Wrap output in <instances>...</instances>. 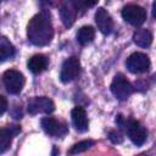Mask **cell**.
I'll list each match as a JSON object with an SVG mask.
<instances>
[{
  "label": "cell",
  "instance_id": "obj_1",
  "mask_svg": "<svg viewBox=\"0 0 156 156\" xmlns=\"http://www.w3.org/2000/svg\"><path fill=\"white\" fill-rule=\"evenodd\" d=\"M28 40L37 46H45L54 38V27L50 20V13L43 11L33 16L27 26Z\"/></svg>",
  "mask_w": 156,
  "mask_h": 156
},
{
  "label": "cell",
  "instance_id": "obj_2",
  "mask_svg": "<svg viewBox=\"0 0 156 156\" xmlns=\"http://www.w3.org/2000/svg\"><path fill=\"white\" fill-rule=\"evenodd\" d=\"M117 126L126 132L128 138L132 140L133 144L136 146H140L145 143L147 138V132L146 129L135 119H126L122 115H118L116 118Z\"/></svg>",
  "mask_w": 156,
  "mask_h": 156
},
{
  "label": "cell",
  "instance_id": "obj_3",
  "mask_svg": "<svg viewBox=\"0 0 156 156\" xmlns=\"http://www.w3.org/2000/svg\"><path fill=\"white\" fill-rule=\"evenodd\" d=\"M84 0H62L60 5V16L63 26L69 28L77 20V16L82 15L85 9Z\"/></svg>",
  "mask_w": 156,
  "mask_h": 156
},
{
  "label": "cell",
  "instance_id": "obj_4",
  "mask_svg": "<svg viewBox=\"0 0 156 156\" xmlns=\"http://www.w3.org/2000/svg\"><path fill=\"white\" fill-rule=\"evenodd\" d=\"M110 88H111V93L113 94V96L121 101L127 100L133 93L132 84L122 73H118L115 76Z\"/></svg>",
  "mask_w": 156,
  "mask_h": 156
},
{
  "label": "cell",
  "instance_id": "obj_5",
  "mask_svg": "<svg viewBox=\"0 0 156 156\" xmlns=\"http://www.w3.org/2000/svg\"><path fill=\"white\" fill-rule=\"evenodd\" d=\"M126 66H127L129 72H132L134 74H139V73L147 72L150 69L151 62H150V58L146 54L133 52L132 55L128 56V58L126 61Z\"/></svg>",
  "mask_w": 156,
  "mask_h": 156
},
{
  "label": "cell",
  "instance_id": "obj_6",
  "mask_svg": "<svg viewBox=\"0 0 156 156\" xmlns=\"http://www.w3.org/2000/svg\"><path fill=\"white\" fill-rule=\"evenodd\" d=\"M2 82H4L6 90L10 94H18L23 89L26 79H24V76L20 71L7 69V71H5V73L2 76Z\"/></svg>",
  "mask_w": 156,
  "mask_h": 156
},
{
  "label": "cell",
  "instance_id": "obj_7",
  "mask_svg": "<svg viewBox=\"0 0 156 156\" xmlns=\"http://www.w3.org/2000/svg\"><path fill=\"white\" fill-rule=\"evenodd\" d=\"M146 10L139 5H127L122 10V17L126 22L132 26H141L146 20Z\"/></svg>",
  "mask_w": 156,
  "mask_h": 156
},
{
  "label": "cell",
  "instance_id": "obj_8",
  "mask_svg": "<svg viewBox=\"0 0 156 156\" xmlns=\"http://www.w3.org/2000/svg\"><path fill=\"white\" fill-rule=\"evenodd\" d=\"M80 71V62L79 58L76 56H71L65 60L60 72V79L62 83H69L77 78Z\"/></svg>",
  "mask_w": 156,
  "mask_h": 156
},
{
  "label": "cell",
  "instance_id": "obj_9",
  "mask_svg": "<svg viewBox=\"0 0 156 156\" xmlns=\"http://www.w3.org/2000/svg\"><path fill=\"white\" fill-rule=\"evenodd\" d=\"M55 110V104L51 99L46 96H35L33 98L28 105H27V111L30 115H37V113H51Z\"/></svg>",
  "mask_w": 156,
  "mask_h": 156
},
{
  "label": "cell",
  "instance_id": "obj_10",
  "mask_svg": "<svg viewBox=\"0 0 156 156\" xmlns=\"http://www.w3.org/2000/svg\"><path fill=\"white\" fill-rule=\"evenodd\" d=\"M40 124L43 130L51 136H63L67 133V126L52 117H44Z\"/></svg>",
  "mask_w": 156,
  "mask_h": 156
},
{
  "label": "cell",
  "instance_id": "obj_11",
  "mask_svg": "<svg viewBox=\"0 0 156 156\" xmlns=\"http://www.w3.org/2000/svg\"><path fill=\"white\" fill-rule=\"evenodd\" d=\"M95 22H96L98 29L102 34H105V35L111 34V32L113 30V21H112V17L102 7H99L96 10V12H95Z\"/></svg>",
  "mask_w": 156,
  "mask_h": 156
},
{
  "label": "cell",
  "instance_id": "obj_12",
  "mask_svg": "<svg viewBox=\"0 0 156 156\" xmlns=\"http://www.w3.org/2000/svg\"><path fill=\"white\" fill-rule=\"evenodd\" d=\"M71 117H72V123L74 128L78 132H87L89 128V121L87 117V112L83 107L77 106L71 111Z\"/></svg>",
  "mask_w": 156,
  "mask_h": 156
},
{
  "label": "cell",
  "instance_id": "obj_13",
  "mask_svg": "<svg viewBox=\"0 0 156 156\" xmlns=\"http://www.w3.org/2000/svg\"><path fill=\"white\" fill-rule=\"evenodd\" d=\"M21 130V128L18 126H9L6 128H1L0 129V154H4L5 151H7L11 146L12 139L13 136Z\"/></svg>",
  "mask_w": 156,
  "mask_h": 156
},
{
  "label": "cell",
  "instance_id": "obj_14",
  "mask_svg": "<svg viewBox=\"0 0 156 156\" xmlns=\"http://www.w3.org/2000/svg\"><path fill=\"white\" fill-rule=\"evenodd\" d=\"M48 65H49V58L43 54L33 55L27 61L28 69L34 74H39V73L44 72L48 68Z\"/></svg>",
  "mask_w": 156,
  "mask_h": 156
},
{
  "label": "cell",
  "instance_id": "obj_15",
  "mask_svg": "<svg viewBox=\"0 0 156 156\" xmlns=\"http://www.w3.org/2000/svg\"><path fill=\"white\" fill-rule=\"evenodd\" d=\"M133 41L140 48H149L152 43V34L146 28L138 29L133 34Z\"/></svg>",
  "mask_w": 156,
  "mask_h": 156
},
{
  "label": "cell",
  "instance_id": "obj_16",
  "mask_svg": "<svg viewBox=\"0 0 156 156\" xmlns=\"http://www.w3.org/2000/svg\"><path fill=\"white\" fill-rule=\"evenodd\" d=\"M13 55H15L13 45L6 38H0V63L12 58Z\"/></svg>",
  "mask_w": 156,
  "mask_h": 156
},
{
  "label": "cell",
  "instance_id": "obj_17",
  "mask_svg": "<svg viewBox=\"0 0 156 156\" xmlns=\"http://www.w3.org/2000/svg\"><path fill=\"white\" fill-rule=\"evenodd\" d=\"M94 37H95V29L91 26H84L77 33V41L82 45H87L90 41H93Z\"/></svg>",
  "mask_w": 156,
  "mask_h": 156
},
{
  "label": "cell",
  "instance_id": "obj_18",
  "mask_svg": "<svg viewBox=\"0 0 156 156\" xmlns=\"http://www.w3.org/2000/svg\"><path fill=\"white\" fill-rule=\"evenodd\" d=\"M93 145H94V141H93V140H82V141L74 144V145L68 150V154H71V155H76V154L84 152V151L89 150Z\"/></svg>",
  "mask_w": 156,
  "mask_h": 156
},
{
  "label": "cell",
  "instance_id": "obj_19",
  "mask_svg": "<svg viewBox=\"0 0 156 156\" xmlns=\"http://www.w3.org/2000/svg\"><path fill=\"white\" fill-rule=\"evenodd\" d=\"M108 138L113 144H121V143H123V139H124L123 135L117 130H111L108 133Z\"/></svg>",
  "mask_w": 156,
  "mask_h": 156
},
{
  "label": "cell",
  "instance_id": "obj_20",
  "mask_svg": "<svg viewBox=\"0 0 156 156\" xmlns=\"http://www.w3.org/2000/svg\"><path fill=\"white\" fill-rule=\"evenodd\" d=\"M6 110H7V100L5 96L0 95V116H2Z\"/></svg>",
  "mask_w": 156,
  "mask_h": 156
},
{
  "label": "cell",
  "instance_id": "obj_21",
  "mask_svg": "<svg viewBox=\"0 0 156 156\" xmlns=\"http://www.w3.org/2000/svg\"><path fill=\"white\" fill-rule=\"evenodd\" d=\"M98 1H99V0H84V4H85V6H88V7H93V6H95V5L98 4Z\"/></svg>",
  "mask_w": 156,
  "mask_h": 156
},
{
  "label": "cell",
  "instance_id": "obj_22",
  "mask_svg": "<svg viewBox=\"0 0 156 156\" xmlns=\"http://www.w3.org/2000/svg\"><path fill=\"white\" fill-rule=\"evenodd\" d=\"M1 1H2V0H0V2H1Z\"/></svg>",
  "mask_w": 156,
  "mask_h": 156
}]
</instances>
